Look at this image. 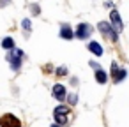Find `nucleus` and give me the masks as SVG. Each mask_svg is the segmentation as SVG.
Returning <instances> with one entry per match:
<instances>
[{
	"label": "nucleus",
	"mask_w": 129,
	"mask_h": 127,
	"mask_svg": "<svg viewBox=\"0 0 129 127\" xmlns=\"http://www.w3.org/2000/svg\"><path fill=\"white\" fill-rule=\"evenodd\" d=\"M97 28L104 34V35H110L113 41H117V30H113V27L110 25V23H106V21H101L99 25H97Z\"/></svg>",
	"instance_id": "nucleus-1"
},
{
	"label": "nucleus",
	"mask_w": 129,
	"mask_h": 127,
	"mask_svg": "<svg viewBox=\"0 0 129 127\" xmlns=\"http://www.w3.org/2000/svg\"><path fill=\"white\" fill-rule=\"evenodd\" d=\"M90 34H92V27L87 25V23H80L78 28H76V34H74V35H76L78 39H87Z\"/></svg>",
	"instance_id": "nucleus-2"
},
{
	"label": "nucleus",
	"mask_w": 129,
	"mask_h": 127,
	"mask_svg": "<svg viewBox=\"0 0 129 127\" xmlns=\"http://www.w3.org/2000/svg\"><path fill=\"white\" fill-rule=\"evenodd\" d=\"M0 125H2V127H21L18 118L13 116V115H6L2 120H0Z\"/></svg>",
	"instance_id": "nucleus-3"
},
{
	"label": "nucleus",
	"mask_w": 129,
	"mask_h": 127,
	"mask_svg": "<svg viewBox=\"0 0 129 127\" xmlns=\"http://www.w3.org/2000/svg\"><path fill=\"white\" fill-rule=\"evenodd\" d=\"M110 18H111V23H113V28L117 30V32H120L122 30V20H120V14L117 13V11H111V14H110Z\"/></svg>",
	"instance_id": "nucleus-4"
},
{
	"label": "nucleus",
	"mask_w": 129,
	"mask_h": 127,
	"mask_svg": "<svg viewBox=\"0 0 129 127\" xmlns=\"http://www.w3.org/2000/svg\"><path fill=\"white\" fill-rule=\"evenodd\" d=\"M21 57H23V53H21L20 50L16 51V55H14V57H11V55L7 57V60H9V62L13 64V69H14V71H18V69H20V64H21Z\"/></svg>",
	"instance_id": "nucleus-5"
},
{
	"label": "nucleus",
	"mask_w": 129,
	"mask_h": 127,
	"mask_svg": "<svg viewBox=\"0 0 129 127\" xmlns=\"http://www.w3.org/2000/svg\"><path fill=\"white\" fill-rule=\"evenodd\" d=\"M53 95L58 99V101H64L66 99V88H64V85H53Z\"/></svg>",
	"instance_id": "nucleus-6"
},
{
	"label": "nucleus",
	"mask_w": 129,
	"mask_h": 127,
	"mask_svg": "<svg viewBox=\"0 0 129 127\" xmlns=\"http://www.w3.org/2000/svg\"><path fill=\"white\" fill-rule=\"evenodd\" d=\"M111 72H113V81H115V83H117V81H122V79L125 78V74H127L124 69H117V64H113V71H111Z\"/></svg>",
	"instance_id": "nucleus-7"
},
{
	"label": "nucleus",
	"mask_w": 129,
	"mask_h": 127,
	"mask_svg": "<svg viewBox=\"0 0 129 127\" xmlns=\"http://www.w3.org/2000/svg\"><path fill=\"white\" fill-rule=\"evenodd\" d=\"M88 50H90L94 55H97V57H101V55H103V48H101V44H99V43H95V41L88 43Z\"/></svg>",
	"instance_id": "nucleus-8"
},
{
	"label": "nucleus",
	"mask_w": 129,
	"mask_h": 127,
	"mask_svg": "<svg viewBox=\"0 0 129 127\" xmlns=\"http://www.w3.org/2000/svg\"><path fill=\"white\" fill-rule=\"evenodd\" d=\"M95 79H97V83L104 85V83H106V79H108V76H106V72H104V71L97 69V71H95Z\"/></svg>",
	"instance_id": "nucleus-9"
},
{
	"label": "nucleus",
	"mask_w": 129,
	"mask_h": 127,
	"mask_svg": "<svg viewBox=\"0 0 129 127\" xmlns=\"http://www.w3.org/2000/svg\"><path fill=\"white\" fill-rule=\"evenodd\" d=\"M73 35H74V34H73V30H71L69 27H62V28H60V37H62V39H71Z\"/></svg>",
	"instance_id": "nucleus-10"
},
{
	"label": "nucleus",
	"mask_w": 129,
	"mask_h": 127,
	"mask_svg": "<svg viewBox=\"0 0 129 127\" xmlns=\"http://www.w3.org/2000/svg\"><path fill=\"white\" fill-rule=\"evenodd\" d=\"M2 48H6V50H13V48H14V41H13L11 37H6V39L2 41Z\"/></svg>",
	"instance_id": "nucleus-11"
},
{
	"label": "nucleus",
	"mask_w": 129,
	"mask_h": 127,
	"mask_svg": "<svg viewBox=\"0 0 129 127\" xmlns=\"http://www.w3.org/2000/svg\"><path fill=\"white\" fill-rule=\"evenodd\" d=\"M67 113H69L67 106H57L55 108V115H67Z\"/></svg>",
	"instance_id": "nucleus-12"
},
{
	"label": "nucleus",
	"mask_w": 129,
	"mask_h": 127,
	"mask_svg": "<svg viewBox=\"0 0 129 127\" xmlns=\"http://www.w3.org/2000/svg\"><path fill=\"white\" fill-rule=\"evenodd\" d=\"M55 116H57V122H58V123H64V122L67 120V115H55Z\"/></svg>",
	"instance_id": "nucleus-13"
},
{
	"label": "nucleus",
	"mask_w": 129,
	"mask_h": 127,
	"mask_svg": "<svg viewBox=\"0 0 129 127\" xmlns=\"http://www.w3.org/2000/svg\"><path fill=\"white\" fill-rule=\"evenodd\" d=\"M23 28L30 30V20H23Z\"/></svg>",
	"instance_id": "nucleus-14"
},
{
	"label": "nucleus",
	"mask_w": 129,
	"mask_h": 127,
	"mask_svg": "<svg viewBox=\"0 0 129 127\" xmlns=\"http://www.w3.org/2000/svg\"><path fill=\"white\" fill-rule=\"evenodd\" d=\"M76 101H78L76 95H69V102H71V104H76Z\"/></svg>",
	"instance_id": "nucleus-15"
},
{
	"label": "nucleus",
	"mask_w": 129,
	"mask_h": 127,
	"mask_svg": "<svg viewBox=\"0 0 129 127\" xmlns=\"http://www.w3.org/2000/svg\"><path fill=\"white\" fill-rule=\"evenodd\" d=\"M66 72H67V71H66V67H60V69H58V74H60V76H64Z\"/></svg>",
	"instance_id": "nucleus-16"
},
{
	"label": "nucleus",
	"mask_w": 129,
	"mask_h": 127,
	"mask_svg": "<svg viewBox=\"0 0 129 127\" xmlns=\"http://www.w3.org/2000/svg\"><path fill=\"white\" fill-rule=\"evenodd\" d=\"M51 127H60V125H58V123H55V125H51Z\"/></svg>",
	"instance_id": "nucleus-17"
}]
</instances>
